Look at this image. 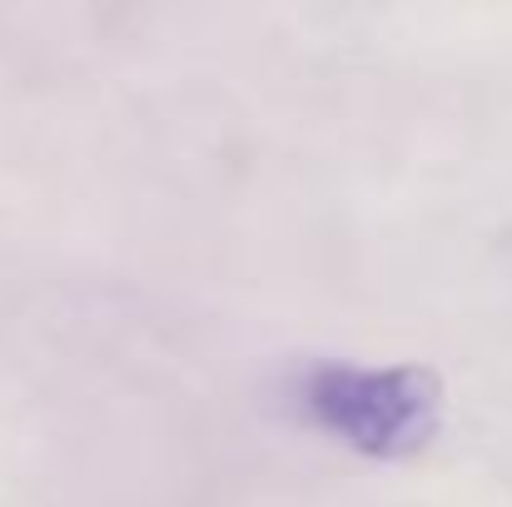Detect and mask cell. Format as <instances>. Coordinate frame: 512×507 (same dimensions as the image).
<instances>
[{"label": "cell", "instance_id": "cell-1", "mask_svg": "<svg viewBox=\"0 0 512 507\" xmlns=\"http://www.w3.org/2000/svg\"><path fill=\"white\" fill-rule=\"evenodd\" d=\"M304 418L373 463L423 453L443 428V383L418 363H309L299 373Z\"/></svg>", "mask_w": 512, "mask_h": 507}]
</instances>
